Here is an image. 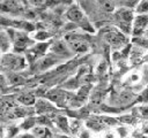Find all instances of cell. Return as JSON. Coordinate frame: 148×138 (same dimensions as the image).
<instances>
[{"instance_id": "ba28073f", "label": "cell", "mask_w": 148, "mask_h": 138, "mask_svg": "<svg viewBox=\"0 0 148 138\" xmlns=\"http://www.w3.org/2000/svg\"><path fill=\"white\" fill-rule=\"evenodd\" d=\"M27 41H28V38L24 34H17V38L15 40V49L16 51L24 49L25 45H27Z\"/></svg>"}, {"instance_id": "9a60e30c", "label": "cell", "mask_w": 148, "mask_h": 138, "mask_svg": "<svg viewBox=\"0 0 148 138\" xmlns=\"http://www.w3.org/2000/svg\"><path fill=\"white\" fill-rule=\"evenodd\" d=\"M58 124H59L60 126H62V128H64V130H65V129H67L66 118H64V117H59V118H58Z\"/></svg>"}, {"instance_id": "7a4b0ae2", "label": "cell", "mask_w": 148, "mask_h": 138, "mask_svg": "<svg viewBox=\"0 0 148 138\" xmlns=\"http://www.w3.org/2000/svg\"><path fill=\"white\" fill-rule=\"evenodd\" d=\"M67 17H68L71 21L75 22V23H77V24L83 25L84 29L92 31V29H91L90 25L88 24V22H87L84 15L82 14V12H81L76 6H73V7H71V8L68 9V12H67Z\"/></svg>"}, {"instance_id": "5bb4252c", "label": "cell", "mask_w": 148, "mask_h": 138, "mask_svg": "<svg viewBox=\"0 0 148 138\" xmlns=\"http://www.w3.org/2000/svg\"><path fill=\"white\" fill-rule=\"evenodd\" d=\"M53 51H54L56 53H60V52L65 53V52H66V48H65V46H64L61 43H58L57 45H54V47H53Z\"/></svg>"}, {"instance_id": "3957f363", "label": "cell", "mask_w": 148, "mask_h": 138, "mask_svg": "<svg viewBox=\"0 0 148 138\" xmlns=\"http://www.w3.org/2000/svg\"><path fill=\"white\" fill-rule=\"evenodd\" d=\"M148 28V14H139L134 17L133 26H132V33L134 36L142 34L145 30Z\"/></svg>"}, {"instance_id": "7c38bea8", "label": "cell", "mask_w": 148, "mask_h": 138, "mask_svg": "<svg viewBox=\"0 0 148 138\" xmlns=\"http://www.w3.org/2000/svg\"><path fill=\"white\" fill-rule=\"evenodd\" d=\"M138 14H147L148 13V1H141L139 2L136 7Z\"/></svg>"}, {"instance_id": "30bf717a", "label": "cell", "mask_w": 148, "mask_h": 138, "mask_svg": "<svg viewBox=\"0 0 148 138\" xmlns=\"http://www.w3.org/2000/svg\"><path fill=\"white\" fill-rule=\"evenodd\" d=\"M18 101L22 102V103H24V105H32L35 102V98L30 93H24V94H22V95L18 97Z\"/></svg>"}, {"instance_id": "8fae6325", "label": "cell", "mask_w": 148, "mask_h": 138, "mask_svg": "<svg viewBox=\"0 0 148 138\" xmlns=\"http://www.w3.org/2000/svg\"><path fill=\"white\" fill-rule=\"evenodd\" d=\"M0 7L6 12H13L14 9H16L17 3L13 2V1H9V2H5V3H0Z\"/></svg>"}, {"instance_id": "277c9868", "label": "cell", "mask_w": 148, "mask_h": 138, "mask_svg": "<svg viewBox=\"0 0 148 138\" xmlns=\"http://www.w3.org/2000/svg\"><path fill=\"white\" fill-rule=\"evenodd\" d=\"M2 64L12 68V69H21L24 67V60L20 56H14V55H6L2 60Z\"/></svg>"}, {"instance_id": "52a82bcc", "label": "cell", "mask_w": 148, "mask_h": 138, "mask_svg": "<svg viewBox=\"0 0 148 138\" xmlns=\"http://www.w3.org/2000/svg\"><path fill=\"white\" fill-rule=\"evenodd\" d=\"M34 135L38 138H51V132L47 128H44V126H37L32 130Z\"/></svg>"}, {"instance_id": "4fadbf2b", "label": "cell", "mask_w": 148, "mask_h": 138, "mask_svg": "<svg viewBox=\"0 0 148 138\" xmlns=\"http://www.w3.org/2000/svg\"><path fill=\"white\" fill-rule=\"evenodd\" d=\"M101 6H102L103 9L106 10V12H112V10H113V3H112V2L104 1V2H101Z\"/></svg>"}, {"instance_id": "8992f818", "label": "cell", "mask_w": 148, "mask_h": 138, "mask_svg": "<svg viewBox=\"0 0 148 138\" xmlns=\"http://www.w3.org/2000/svg\"><path fill=\"white\" fill-rule=\"evenodd\" d=\"M105 39H106V41L110 45H113V46H119V45H121V44L125 43V37L121 33L117 32V31H110V32H108L105 34Z\"/></svg>"}, {"instance_id": "5b68a950", "label": "cell", "mask_w": 148, "mask_h": 138, "mask_svg": "<svg viewBox=\"0 0 148 138\" xmlns=\"http://www.w3.org/2000/svg\"><path fill=\"white\" fill-rule=\"evenodd\" d=\"M67 40L75 52H86L88 49V45L79 36H67Z\"/></svg>"}, {"instance_id": "e0dca14e", "label": "cell", "mask_w": 148, "mask_h": 138, "mask_svg": "<svg viewBox=\"0 0 148 138\" xmlns=\"http://www.w3.org/2000/svg\"><path fill=\"white\" fill-rule=\"evenodd\" d=\"M47 33H45V32H40V33H38L36 37L38 38V39H45V38H47Z\"/></svg>"}, {"instance_id": "9c48e42d", "label": "cell", "mask_w": 148, "mask_h": 138, "mask_svg": "<svg viewBox=\"0 0 148 138\" xmlns=\"http://www.w3.org/2000/svg\"><path fill=\"white\" fill-rule=\"evenodd\" d=\"M36 109H37V112H39V113H46V112H52V110H53V107H52L49 102H46V101H44V100H39V101L37 102Z\"/></svg>"}, {"instance_id": "ac0fdd59", "label": "cell", "mask_w": 148, "mask_h": 138, "mask_svg": "<svg viewBox=\"0 0 148 138\" xmlns=\"http://www.w3.org/2000/svg\"><path fill=\"white\" fill-rule=\"evenodd\" d=\"M21 138H32V136H30V135H24V136H22Z\"/></svg>"}, {"instance_id": "6da1fadb", "label": "cell", "mask_w": 148, "mask_h": 138, "mask_svg": "<svg viewBox=\"0 0 148 138\" xmlns=\"http://www.w3.org/2000/svg\"><path fill=\"white\" fill-rule=\"evenodd\" d=\"M118 25L120 26V29L127 33L131 32L132 26H133V21H134V16H133V12L131 9H121L117 13L116 15Z\"/></svg>"}, {"instance_id": "d6986e66", "label": "cell", "mask_w": 148, "mask_h": 138, "mask_svg": "<svg viewBox=\"0 0 148 138\" xmlns=\"http://www.w3.org/2000/svg\"><path fill=\"white\" fill-rule=\"evenodd\" d=\"M59 138H68V137H59Z\"/></svg>"}, {"instance_id": "2e32d148", "label": "cell", "mask_w": 148, "mask_h": 138, "mask_svg": "<svg viewBox=\"0 0 148 138\" xmlns=\"http://www.w3.org/2000/svg\"><path fill=\"white\" fill-rule=\"evenodd\" d=\"M34 123H35V121L34 120H29V122L27 121L24 124H23V128H25V129H28V128H30V126H32L34 125Z\"/></svg>"}]
</instances>
